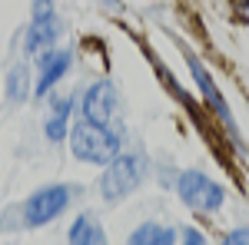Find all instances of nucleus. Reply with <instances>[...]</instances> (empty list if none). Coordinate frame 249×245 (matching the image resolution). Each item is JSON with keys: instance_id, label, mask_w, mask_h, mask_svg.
Masks as SVG:
<instances>
[{"instance_id": "obj_11", "label": "nucleus", "mask_w": 249, "mask_h": 245, "mask_svg": "<svg viewBox=\"0 0 249 245\" xmlns=\"http://www.w3.org/2000/svg\"><path fill=\"white\" fill-rule=\"evenodd\" d=\"M173 242H176V232L173 229H163V226H156V222H143L130 235L126 245H173Z\"/></svg>"}, {"instance_id": "obj_4", "label": "nucleus", "mask_w": 249, "mask_h": 245, "mask_svg": "<svg viewBox=\"0 0 249 245\" xmlns=\"http://www.w3.org/2000/svg\"><path fill=\"white\" fill-rule=\"evenodd\" d=\"M176 192H179V199L190 209H196V212H213V209L223 206V189L196 169H186L176 179Z\"/></svg>"}, {"instance_id": "obj_8", "label": "nucleus", "mask_w": 249, "mask_h": 245, "mask_svg": "<svg viewBox=\"0 0 249 245\" xmlns=\"http://www.w3.org/2000/svg\"><path fill=\"white\" fill-rule=\"evenodd\" d=\"M53 37H57V17L53 14L50 17H34L23 47H27V53H43V50H50Z\"/></svg>"}, {"instance_id": "obj_9", "label": "nucleus", "mask_w": 249, "mask_h": 245, "mask_svg": "<svg viewBox=\"0 0 249 245\" xmlns=\"http://www.w3.org/2000/svg\"><path fill=\"white\" fill-rule=\"evenodd\" d=\"M70 110H73V96L60 99L57 110L50 113V119L43 123V132H47L50 143H63V139H67V130H70Z\"/></svg>"}, {"instance_id": "obj_7", "label": "nucleus", "mask_w": 249, "mask_h": 245, "mask_svg": "<svg viewBox=\"0 0 249 245\" xmlns=\"http://www.w3.org/2000/svg\"><path fill=\"white\" fill-rule=\"evenodd\" d=\"M70 70V53L67 50H43L40 53V80H37V96H47L53 90L60 76Z\"/></svg>"}, {"instance_id": "obj_13", "label": "nucleus", "mask_w": 249, "mask_h": 245, "mask_svg": "<svg viewBox=\"0 0 249 245\" xmlns=\"http://www.w3.org/2000/svg\"><path fill=\"white\" fill-rule=\"evenodd\" d=\"M223 245H249V229H232L223 239Z\"/></svg>"}, {"instance_id": "obj_6", "label": "nucleus", "mask_w": 249, "mask_h": 245, "mask_svg": "<svg viewBox=\"0 0 249 245\" xmlns=\"http://www.w3.org/2000/svg\"><path fill=\"white\" fill-rule=\"evenodd\" d=\"M186 63H190V73L193 80H196V86H199V93H203V99H206V106H210L213 113L219 116L226 126L232 123V116H230V106H226V99H223V93L216 90V83H213V76L206 73V66L199 63L196 57H186Z\"/></svg>"}, {"instance_id": "obj_14", "label": "nucleus", "mask_w": 249, "mask_h": 245, "mask_svg": "<svg viewBox=\"0 0 249 245\" xmlns=\"http://www.w3.org/2000/svg\"><path fill=\"white\" fill-rule=\"evenodd\" d=\"M183 245H206V239L196 229H183Z\"/></svg>"}, {"instance_id": "obj_15", "label": "nucleus", "mask_w": 249, "mask_h": 245, "mask_svg": "<svg viewBox=\"0 0 249 245\" xmlns=\"http://www.w3.org/2000/svg\"><path fill=\"white\" fill-rule=\"evenodd\" d=\"M53 14V0H34V17H50Z\"/></svg>"}, {"instance_id": "obj_2", "label": "nucleus", "mask_w": 249, "mask_h": 245, "mask_svg": "<svg viewBox=\"0 0 249 245\" xmlns=\"http://www.w3.org/2000/svg\"><path fill=\"white\" fill-rule=\"evenodd\" d=\"M146 176V159L136 156V152H126V156H116L107 163V169L100 176V192L107 202H116L123 199L126 192H133Z\"/></svg>"}, {"instance_id": "obj_1", "label": "nucleus", "mask_w": 249, "mask_h": 245, "mask_svg": "<svg viewBox=\"0 0 249 245\" xmlns=\"http://www.w3.org/2000/svg\"><path fill=\"white\" fill-rule=\"evenodd\" d=\"M70 149L77 159L83 163H110L120 156V132L110 130V126H103V123H90V119H83L73 126L70 132Z\"/></svg>"}, {"instance_id": "obj_16", "label": "nucleus", "mask_w": 249, "mask_h": 245, "mask_svg": "<svg viewBox=\"0 0 249 245\" xmlns=\"http://www.w3.org/2000/svg\"><path fill=\"white\" fill-rule=\"evenodd\" d=\"M239 17L249 20V0H239Z\"/></svg>"}, {"instance_id": "obj_10", "label": "nucleus", "mask_w": 249, "mask_h": 245, "mask_svg": "<svg viewBox=\"0 0 249 245\" xmlns=\"http://www.w3.org/2000/svg\"><path fill=\"white\" fill-rule=\"evenodd\" d=\"M70 245H107V232L90 215H80L70 226Z\"/></svg>"}, {"instance_id": "obj_12", "label": "nucleus", "mask_w": 249, "mask_h": 245, "mask_svg": "<svg viewBox=\"0 0 249 245\" xmlns=\"http://www.w3.org/2000/svg\"><path fill=\"white\" fill-rule=\"evenodd\" d=\"M30 96V66L27 63H17L10 76H7V99L10 103H23Z\"/></svg>"}, {"instance_id": "obj_3", "label": "nucleus", "mask_w": 249, "mask_h": 245, "mask_svg": "<svg viewBox=\"0 0 249 245\" xmlns=\"http://www.w3.org/2000/svg\"><path fill=\"white\" fill-rule=\"evenodd\" d=\"M73 199V189L70 186H47V189H37L23 206H20V219L27 229H37V226H47L53 222L63 209L70 206Z\"/></svg>"}, {"instance_id": "obj_5", "label": "nucleus", "mask_w": 249, "mask_h": 245, "mask_svg": "<svg viewBox=\"0 0 249 245\" xmlns=\"http://www.w3.org/2000/svg\"><path fill=\"white\" fill-rule=\"evenodd\" d=\"M116 90L113 83H107V80H100V83H93L90 90H87V96H83V116L90 119V123H110L113 119V110H116Z\"/></svg>"}]
</instances>
